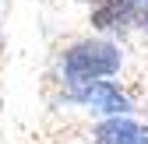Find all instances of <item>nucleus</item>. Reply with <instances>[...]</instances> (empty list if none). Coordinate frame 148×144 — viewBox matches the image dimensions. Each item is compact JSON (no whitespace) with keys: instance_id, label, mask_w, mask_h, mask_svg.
I'll return each instance as SVG.
<instances>
[{"instance_id":"obj_2","label":"nucleus","mask_w":148,"mask_h":144,"mask_svg":"<svg viewBox=\"0 0 148 144\" xmlns=\"http://www.w3.org/2000/svg\"><path fill=\"white\" fill-rule=\"evenodd\" d=\"M78 102L92 105V109H102V113H127L131 109V102L109 81H85V88H78Z\"/></svg>"},{"instance_id":"obj_4","label":"nucleus","mask_w":148,"mask_h":144,"mask_svg":"<svg viewBox=\"0 0 148 144\" xmlns=\"http://www.w3.org/2000/svg\"><path fill=\"white\" fill-rule=\"evenodd\" d=\"M123 18H131V0H106L102 7H95L92 25L95 28H120Z\"/></svg>"},{"instance_id":"obj_3","label":"nucleus","mask_w":148,"mask_h":144,"mask_svg":"<svg viewBox=\"0 0 148 144\" xmlns=\"http://www.w3.org/2000/svg\"><path fill=\"white\" fill-rule=\"evenodd\" d=\"M95 144H148V130L138 127L134 120H106L102 127L95 130Z\"/></svg>"},{"instance_id":"obj_5","label":"nucleus","mask_w":148,"mask_h":144,"mask_svg":"<svg viewBox=\"0 0 148 144\" xmlns=\"http://www.w3.org/2000/svg\"><path fill=\"white\" fill-rule=\"evenodd\" d=\"M131 18L141 28H148V0H131Z\"/></svg>"},{"instance_id":"obj_1","label":"nucleus","mask_w":148,"mask_h":144,"mask_svg":"<svg viewBox=\"0 0 148 144\" xmlns=\"http://www.w3.org/2000/svg\"><path fill=\"white\" fill-rule=\"evenodd\" d=\"M116 67H120V49L109 46V42H78L64 56V70H67V77L74 84H85L92 77L113 74Z\"/></svg>"}]
</instances>
